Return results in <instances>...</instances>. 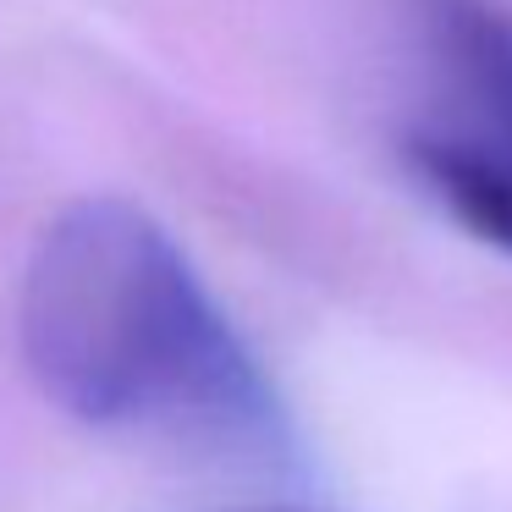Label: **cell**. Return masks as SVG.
Wrapping results in <instances>:
<instances>
[{"label": "cell", "mask_w": 512, "mask_h": 512, "mask_svg": "<svg viewBox=\"0 0 512 512\" xmlns=\"http://www.w3.org/2000/svg\"><path fill=\"white\" fill-rule=\"evenodd\" d=\"M17 336L45 397L89 430L226 468H298V430L270 375L138 204L78 199L39 232Z\"/></svg>", "instance_id": "obj_1"}, {"label": "cell", "mask_w": 512, "mask_h": 512, "mask_svg": "<svg viewBox=\"0 0 512 512\" xmlns=\"http://www.w3.org/2000/svg\"><path fill=\"white\" fill-rule=\"evenodd\" d=\"M402 28V166L468 237L512 259V0H402Z\"/></svg>", "instance_id": "obj_2"}]
</instances>
